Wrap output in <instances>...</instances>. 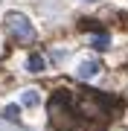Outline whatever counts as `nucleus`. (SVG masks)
<instances>
[{
	"label": "nucleus",
	"instance_id": "obj_1",
	"mask_svg": "<svg viewBox=\"0 0 128 131\" xmlns=\"http://www.w3.org/2000/svg\"><path fill=\"white\" fill-rule=\"evenodd\" d=\"M6 32H9L18 44H32L35 41V26L29 24V18L20 15V12H9L6 15Z\"/></svg>",
	"mask_w": 128,
	"mask_h": 131
},
{
	"label": "nucleus",
	"instance_id": "obj_2",
	"mask_svg": "<svg viewBox=\"0 0 128 131\" xmlns=\"http://www.w3.org/2000/svg\"><path fill=\"white\" fill-rule=\"evenodd\" d=\"M99 70H102V64H99L96 58H87V61H82V64H79V76H82V79H93Z\"/></svg>",
	"mask_w": 128,
	"mask_h": 131
},
{
	"label": "nucleus",
	"instance_id": "obj_3",
	"mask_svg": "<svg viewBox=\"0 0 128 131\" xmlns=\"http://www.w3.org/2000/svg\"><path fill=\"white\" fill-rule=\"evenodd\" d=\"M26 70H29V73H41V70H44V56L32 52V56L26 58Z\"/></svg>",
	"mask_w": 128,
	"mask_h": 131
},
{
	"label": "nucleus",
	"instance_id": "obj_4",
	"mask_svg": "<svg viewBox=\"0 0 128 131\" xmlns=\"http://www.w3.org/2000/svg\"><path fill=\"white\" fill-rule=\"evenodd\" d=\"M93 47H96V50H108V47H111V38H108V32L93 35Z\"/></svg>",
	"mask_w": 128,
	"mask_h": 131
},
{
	"label": "nucleus",
	"instance_id": "obj_5",
	"mask_svg": "<svg viewBox=\"0 0 128 131\" xmlns=\"http://www.w3.org/2000/svg\"><path fill=\"white\" fill-rule=\"evenodd\" d=\"M20 102H24V105H29V108H32V105H38V102H41V99H38V93H35V90H26V93H24V96H20Z\"/></svg>",
	"mask_w": 128,
	"mask_h": 131
},
{
	"label": "nucleus",
	"instance_id": "obj_6",
	"mask_svg": "<svg viewBox=\"0 0 128 131\" xmlns=\"http://www.w3.org/2000/svg\"><path fill=\"white\" fill-rule=\"evenodd\" d=\"M3 117H6V119H18V108H15V105H9V108L3 111Z\"/></svg>",
	"mask_w": 128,
	"mask_h": 131
}]
</instances>
